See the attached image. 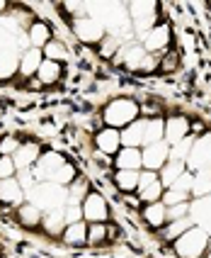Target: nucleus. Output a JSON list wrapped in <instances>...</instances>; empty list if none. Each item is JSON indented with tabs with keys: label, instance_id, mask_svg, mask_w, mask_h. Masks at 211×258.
Returning <instances> with one entry per match:
<instances>
[{
	"label": "nucleus",
	"instance_id": "f257e3e1",
	"mask_svg": "<svg viewBox=\"0 0 211 258\" xmlns=\"http://www.w3.org/2000/svg\"><path fill=\"white\" fill-rule=\"evenodd\" d=\"M141 117V105L134 98H114L102 107V122L104 127L122 129L129 127L131 122H136Z\"/></svg>",
	"mask_w": 211,
	"mask_h": 258
},
{
	"label": "nucleus",
	"instance_id": "f03ea898",
	"mask_svg": "<svg viewBox=\"0 0 211 258\" xmlns=\"http://www.w3.org/2000/svg\"><path fill=\"white\" fill-rule=\"evenodd\" d=\"M175 256L177 258H204L211 248V234L201 227H189L180 239L172 241Z\"/></svg>",
	"mask_w": 211,
	"mask_h": 258
},
{
	"label": "nucleus",
	"instance_id": "7ed1b4c3",
	"mask_svg": "<svg viewBox=\"0 0 211 258\" xmlns=\"http://www.w3.org/2000/svg\"><path fill=\"white\" fill-rule=\"evenodd\" d=\"M27 202L37 205L42 212L56 210V207H66L68 205V187H61L56 183H37L27 192Z\"/></svg>",
	"mask_w": 211,
	"mask_h": 258
},
{
	"label": "nucleus",
	"instance_id": "20e7f679",
	"mask_svg": "<svg viewBox=\"0 0 211 258\" xmlns=\"http://www.w3.org/2000/svg\"><path fill=\"white\" fill-rule=\"evenodd\" d=\"M80 207H83V219L87 224H107L110 217H112L110 202L99 190H90Z\"/></svg>",
	"mask_w": 211,
	"mask_h": 258
},
{
	"label": "nucleus",
	"instance_id": "39448f33",
	"mask_svg": "<svg viewBox=\"0 0 211 258\" xmlns=\"http://www.w3.org/2000/svg\"><path fill=\"white\" fill-rule=\"evenodd\" d=\"M187 171H211V132H204L201 137L194 139V146H192L189 158H187Z\"/></svg>",
	"mask_w": 211,
	"mask_h": 258
},
{
	"label": "nucleus",
	"instance_id": "423d86ee",
	"mask_svg": "<svg viewBox=\"0 0 211 258\" xmlns=\"http://www.w3.org/2000/svg\"><path fill=\"white\" fill-rule=\"evenodd\" d=\"M170 42H172V27H170L168 22H158L148 34L141 37V46H143L148 54H155V56L165 54L170 49Z\"/></svg>",
	"mask_w": 211,
	"mask_h": 258
},
{
	"label": "nucleus",
	"instance_id": "0eeeda50",
	"mask_svg": "<svg viewBox=\"0 0 211 258\" xmlns=\"http://www.w3.org/2000/svg\"><path fill=\"white\" fill-rule=\"evenodd\" d=\"M73 34H75L83 44H99L102 39H104L107 29L102 27V22H97L95 17L83 15V17L73 20Z\"/></svg>",
	"mask_w": 211,
	"mask_h": 258
},
{
	"label": "nucleus",
	"instance_id": "6e6552de",
	"mask_svg": "<svg viewBox=\"0 0 211 258\" xmlns=\"http://www.w3.org/2000/svg\"><path fill=\"white\" fill-rule=\"evenodd\" d=\"M170 161V146L165 142H158V144H148L141 149V171H151L158 173L165 163Z\"/></svg>",
	"mask_w": 211,
	"mask_h": 258
},
{
	"label": "nucleus",
	"instance_id": "1a4fd4ad",
	"mask_svg": "<svg viewBox=\"0 0 211 258\" xmlns=\"http://www.w3.org/2000/svg\"><path fill=\"white\" fill-rule=\"evenodd\" d=\"M63 163H66V156H61L56 151H46V154H42L39 161L32 166V175H34L37 183H51L54 173H56Z\"/></svg>",
	"mask_w": 211,
	"mask_h": 258
},
{
	"label": "nucleus",
	"instance_id": "9d476101",
	"mask_svg": "<svg viewBox=\"0 0 211 258\" xmlns=\"http://www.w3.org/2000/svg\"><path fill=\"white\" fill-rule=\"evenodd\" d=\"M146 54H148V51L141 46V42H129V44H122V49L117 51V56H114L112 61L119 63V66H124L127 71L139 73V66Z\"/></svg>",
	"mask_w": 211,
	"mask_h": 258
},
{
	"label": "nucleus",
	"instance_id": "9b49d317",
	"mask_svg": "<svg viewBox=\"0 0 211 258\" xmlns=\"http://www.w3.org/2000/svg\"><path fill=\"white\" fill-rule=\"evenodd\" d=\"M92 144H95V151H99V154H104V156H117V151L122 149V134H119V129L102 127L95 132Z\"/></svg>",
	"mask_w": 211,
	"mask_h": 258
},
{
	"label": "nucleus",
	"instance_id": "f8f14e48",
	"mask_svg": "<svg viewBox=\"0 0 211 258\" xmlns=\"http://www.w3.org/2000/svg\"><path fill=\"white\" fill-rule=\"evenodd\" d=\"M189 124H192V119L184 115L165 117V144L172 146V144L187 139V137H189Z\"/></svg>",
	"mask_w": 211,
	"mask_h": 258
},
{
	"label": "nucleus",
	"instance_id": "ddd939ff",
	"mask_svg": "<svg viewBox=\"0 0 211 258\" xmlns=\"http://www.w3.org/2000/svg\"><path fill=\"white\" fill-rule=\"evenodd\" d=\"M39 156H42V146L37 142H22L20 144V149L15 151L13 156V163L17 171H27V168H32L37 161H39Z\"/></svg>",
	"mask_w": 211,
	"mask_h": 258
},
{
	"label": "nucleus",
	"instance_id": "4468645a",
	"mask_svg": "<svg viewBox=\"0 0 211 258\" xmlns=\"http://www.w3.org/2000/svg\"><path fill=\"white\" fill-rule=\"evenodd\" d=\"M141 219L155 231H163V227L168 224V207L163 202H151L141 207Z\"/></svg>",
	"mask_w": 211,
	"mask_h": 258
},
{
	"label": "nucleus",
	"instance_id": "2eb2a0df",
	"mask_svg": "<svg viewBox=\"0 0 211 258\" xmlns=\"http://www.w3.org/2000/svg\"><path fill=\"white\" fill-rule=\"evenodd\" d=\"M0 202L10 205V207H20L22 202H27V195H25V190H22L17 178L0 180Z\"/></svg>",
	"mask_w": 211,
	"mask_h": 258
},
{
	"label": "nucleus",
	"instance_id": "dca6fc26",
	"mask_svg": "<svg viewBox=\"0 0 211 258\" xmlns=\"http://www.w3.org/2000/svg\"><path fill=\"white\" fill-rule=\"evenodd\" d=\"M27 39H29V46L44 49L46 44L54 39V29H51V25L46 20H34L27 27Z\"/></svg>",
	"mask_w": 211,
	"mask_h": 258
},
{
	"label": "nucleus",
	"instance_id": "f3484780",
	"mask_svg": "<svg viewBox=\"0 0 211 258\" xmlns=\"http://www.w3.org/2000/svg\"><path fill=\"white\" fill-rule=\"evenodd\" d=\"M114 171H141V149H127L122 146L117 151V156L112 158Z\"/></svg>",
	"mask_w": 211,
	"mask_h": 258
},
{
	"label": "nucleus",
	"instance_id": "a211bd4d",
	"mask_svg": "<svg viewBox=\"0 0 211 258\" xmlns=\"http://www.w3.org/2000/svg\"><path fill=\"white\" fill-rule=\"evenodd\" d=\"M42 61H44L42 49L29 46L27 51L20 54V69H17V73H20L22 78H34L37 71H39V66H42Z\"/></svg>",
	"mask_w": 211,
	"mask_h": 258
},
{
	"label": "nucleus",
	"instance_id": "6ab92c4d",
	"mask_svg": "<svg viewBox=\"0 0 211 258\" xmlns=\"http://www.w3.org/2000/svg\"><path fill=\"white\" fill-rule=\"evenodd\" d=\"M42 229L46 231L49 236L61 239V234H63V229H66V207H56V210L44 212Z\"/></svg>",
	"mask_w": 211,
	"mask_h": 258
},
{
	"label": "nucleus",
	"instance_id": "aec40b11",
	"mask_svg": "<svg viewBox=\"0 0 211 258\" xmlns=\"http://www.w3.org/2000/svg\"><path fill=\"white\" fill-rule=\"evenodd\" d=\"M122 146L127 149H143V134H146V117H139L136 122H131L122 132Z\"/></svg>",
	"mask_w": 211,
	"mask_h": 258
},
{
	"label": "nucleus",
	"instance_id": "412c9836",
	"mask_svg": "<svg viewBox=\"0 0 211 258\" xmlns=\"http://www.w3.org/2000/svg\"><path fill=\"white\" fill-rule=\"evenodd\" d=\"M61 241L70 248H83L87 246V222H75V224H66V229L61 234Z\"/></svg>",
	"mask_w": 211,
	"mask_h": 258
},
{
	"label": "nucleus",
	"instance_id": "4be33fe9",
	"mask_svg": "<svg viewBox=\"0 0 211 258\" xmlns=\"http://www.w3.org/2000/svg\"><path fill=\"white\" fill-rule=\"evenodd\" d=\"M15 215H17V222H20L25 229H39V227H42L44 212L37 205H32V202H22Z\"/></svg>",
	"mask_w": 211,
	"mask_h": 258
},
{
	"label": "nucleus",
	"instance_id": "5701e85b",
	"mask_svg": "<svg viewBox=\"0 0 211 258\" xmlns=\"http://www.w3.org/2000/svg\"><path fill=\"white\" fill-rule=\"evenodd\" d=\"M17 69H20V51L15 46H3L0 49V81L17 76Z\"/></svg>",
	"mask_w": 211,
	"mask_h": 258
},
{
	"label": "nucleus",
	"instance_id": "b1692460",
	"mask_svg": "<svg viewBox=\"0 0 211 258\" xmlns=\"http://www.w3.org/2000/svg\"><path fill=\"white\" fill-rule=\"evenodd\" d=\"M184 171H187V163H184V161H168V163L158 171V180H160V185L165 187V190H170Z\"/></svg>",
	"mask_w": 211,
	"mask_h": 258
},
{
	"label": "nucleus",
	"instance_id": "393cba45",
	"mask_svg": "<svg viewBox=\"0 0 211 258\" xmlns=\"http://www.w3.org/2000/svg\"><path fill=\"white\" fill-rule=\"evenodd\" d=\"M42 86H54V83H58L61 78H63V63H56V61H46L44 58L42 66H39V71H37V76H34Z\"/></svg>",
	"mask_w": 211,
	"mask_h": 258
},
{
	"label": "nucleus",
	"instance_id": "a878e982",
	"mask_svg": "<svg viewBox=\"0 0 211 258\" xmlns=\"http://www.w3.org/2000/svg\"><path fill=\"white\" fill-rule=\"evenodd\" d=\"M42 54H44L46 61H56V63H66V61H70V49L63 39H51V42L42 49Z\"/></svg>",
	"mask_w": 211,
	"mask_h": 258
},
{
	"label": "nucleus",
	"instance_id": "bb28decb",
	"mask_svg": "<svg viewBox=\"0 0 211 258\" xmlns=\"http://www.w3.org/2000/svg\"><path fill=\"white\" fill-rule=\"evenodd\" d=\"M158 142H165V117H151V119H146L143 146L158 144Z\"/></svg>",
	"mask_w": 211,
	"mask_h": 258
},
{
	"label": "nucleus",
	"instance_id": "cd10ccee",
	"mask_svg": "<svg viewBox=\"0 0 211 258\" xmlns=\"http://www.w3.org/2000/svg\"><path fill=\"white\" fill-rule=\"evenodd\" d=\"M139 173L141 171H114L112 180L119 192H136L139 190Z\"/></svg>",
	"mask_w": 211,
	"mask_h": 258
},
{
	"label": "nucleus",
	"instance_id": "c85d7f7f",
	"mask_svg": "<svg viewBox=\"0 0 211 258\" xmlns=\"http://www.w3.org/2000/svg\"><path fill=\"white\" fill-rule=\"evenodd\" d=\"M127 13L131 17V22L134 20H143V17L158 15V3H153V0H134V3L127 5Z\"/></svg>",
	"mask_w": 211,
	"mask_h": 258
},
{
	"label": "nucleus",
	"instance_id": "c756f323",
	"mask_svg": "<svg viewBox=\"0 0 211 258\" xmlns=\"http://www.w3.org/2000/svg\"><path fill=\"white\" fill-rule=\"evenodd\" d=\"M90 190H92V187H90V180H87L85 175H78L68 185V205H83V200L87 198Z\"/></svg>",
	"mask_w": 211,
	"mask_h": 258
},
{
	"label": "nucleus",
	"instance_id": "7c9ffc66",
	"mask_svg": "<svg viewBox=\"0 0 211 258\" xmlns=\"http://www.w3.org/2000/svg\"><path fill=\"white\" fill-rule=\"evenodd\" d=\"M192 200H201L211 195V171H199L194 173V185H192Z\"/></svg>",
	"mask_w": 211,
	"mask_h": 258
},
{
	"label": "nucleus",
	"instance_id": "2f4dec72",
	"mask_svg": "<svg viewBox=\"0 0 211 258\" xmlns=\"http://www.w3.org/2000/svg\"><path fill=\"white\" fill-rule=\"evenodd\" d=\"M189 227H194L192 217H184V219H177V222H168V224L163 227V239L172 244V241H175V239H180Z\"/></svg>",
	"mask_w": 211,
	"mask_h": 258
},
{
	"label": "nucleus",
	"instance_id": "473e14b6",
	"mask_svg": "<svg viewBox=\"0 0 211 258\" xmlns=\"http://www.w3.org/2000/svg\"><path fill=\"white\" fill-rule=\"evenodd\" d=\"M110 244V227L107 224H87V246Z\"/></svg>",
	"mask_w": 211,
	"mask_h": 258
},
{
	"label": "nucleus",
	"instance_id": "72a5a7b5",
	"mask_svg": "<svg viewBox=\"0 0 211 258\" xmlns=\"http://www.w3.org/2000/svg\"><path fill=\"white\" fill-rule=\"evenodd\" d=\"M80 173H78V168L70 163V161H66L61 168H58L56 173H54V178H51V183H56V185H61V187H68L75 178H78Z\"/></svg>",
	"mask_w": 211,
	"mask_h": 258
},
{
	"label": "nucleus",
	"instance_id": "f704fd0d",
	"mask_svg": "<svg viewBox=\"0 0 211 258\" xmlns=\"http://www.w3.org/2000/svg\"><path fill=\"white\" fill-rule=\"evenodd\" d=\"M119 49H122V39L114 34H104V39L97 44V54L102 58H114Z\"/></svg>",
	"mask_w": 211,
	"mask_h": 258
},
{
	"label": "nucleus",
	"instance_id": "c9c22d12",
	"mask_svg": "<svg viewBox=\"0 0 211 258\" xmlns=\"http://www.w3.org/2000/svg\"><path fill=\"white\" fill-rule=\"evenodd\" d=\"M192 146H194V137H192V134H189L187 139H182V142L172 144V146H170V161H184V163H187Z\"/></svg>",
	"mask_w": 211,
	"mask_h": 258
},
{
	"label": "nucleus",
	"instance_id": "e433bc0d",
	"mask_svg": "<svg viewBox=\"0 0 211 258\" xmlns=\"http://www.w3.org/2000/svg\"><path fill=\"white\" fill-rule=\"evenodd\" d=\"M180 69V54L175 51V49H168L163 56H160V61H158V71L160 73H172Z\"/></svg>",
	"mask_w": 211,
	"mask_h": 258
},
{
	"label": "nucleus",
	"instance_id": "4c0bfd02",
	"mask_svg": "<svg viewBox=\"0 0 211 258\" xmlns=\"http://www.w3.org/2000/svg\"><path fill=\"white\" fill-rule=\"evenodd\" d=\"M163 192H165V187L160 185V180H155L153 185H148V187H143V190H141L139 198L146 202V205H151V202H160Z\"/></svg>",
	"mask_w": 211,
	"mask_h": 258
},
{
	"label": "nucleus",
	"instance_id": "58836bf2",
	"mask_svg": "<svg viewBox=\"0 0 211 258\" xmlns=\"http://www.w3.org/2000/svg\"><path fill=\"white\" fill-rule=\"evenodd\" d=\"M192 200V195H187V192H180V190H165L163 192V198H160V202L165 205V207H172V205H182V202H189Z\"/></svg>",
	"mask_w": 211,
	"mask_h": 258
},
{
	"label": "nucleus",
	"instance_id": "ea45409f",
	"mask_svg": "<svg viewBox=\"0 0 211 258\" xmlns=\"http://www.w3.org/2000/svg\"><path fill=\"white\" fill-rule=\"evenodd\" d=\"M189 202H182V205H172V207H168V222H177V219L189 217Z\"/></svg>",
	"mask_w": 211,
	"mask_h": 258
},
{
	"label": "nucleus",
	"instance_id": "a19ab883",
	"mask_svg": "<svg viewBox=\"0 0 211 258\" xmlns=\"http://www.w3.org/2000/svg\"><path fill=\"white\" fill-rule=\"evenodd\" d=\"M192 185H194V173H189V171H184L180 178H177V183L172 185V190H180V192H192Z\"/></svg>",
	"mask_w": 211,
	"mask_h": 258
},
{
	"label": "nucleus",
	"instance_id": "79ce46f5",
	"mask_svg": "<svg viewBox=\"0 0 211 258\" xmlns=\"http://www.w3.org/2000/svg\"><path fill=\"white\" fill-rule=\"evenodd\" d=\"M15 175H17V168L13 163V156H0V180H8Z\"/></svg>",
	"mask_w": 211,
	"mask_h": 258
},
{
	"label": "nucleus",
	"instance_id": "37998d69",
	"mask_svg": "<svg viewBox=\"0 0 211 258\" xmlns=\"http://www.w3.org/2000/svg\"><path fill=\"white\" fill-rule=\"evenodd\" d=\"M20 139L17 137H5L3 142H0V156H15V151L20 149Z\"/></svg>",
	"mask_w": 211,
	"mask_h": 258
},
{
	"label": "nucleus",
	"instance_id": "c03bdc74",
	"mask_svg": "<svg viewBox=\"0 0 211 258\" xmlns=\"http://www.w3.org/2000/svg\"><path fill=\"white\" fill-rule=\"evenodd\" d=\"M158 61H160V56H155V54H146L143 61H141V66H139V73H155L158 71Z\"/></svg>",
	"mask_w": 211,
	"mask_h": 258
},
{
	"label": "nucleus",
	"instance_id": "a18cd8bd",
	"mask_svg": "<svg viewBox=\"0 0 211 258\" xmlns=\"http://www.w3.org/2000/svg\"><path fill=\"white\" fill-rule=\"evenodd\" d=\"M75 222H85L83 207L80 205H66V224H75Z\"/></svg>",
	"mask_w": 211,
	"mask_h": 258
},
{
	"label": "nucleus",
	"instance_id": "49530a36",
	"mask_svg": "<svg viewBox=\"0 0 211 258\" xmlns=\"http://www.w3.org/2000/svg\"><path fill=\"white\" fill-rule=\"evenodd\" d=\"M155 180H158V173H151V171H141V173H139V190H136V192H141L143 187L153 185Z\"/></svg>",
	"mask_w": 211,
	"mask_h": 258
},
{
	"label": "nucleus",
	"instance_id": "de8ad7c7",
	"mask_svg": "<svg viewBox=\"0 0 211 258\" xmlns=\"http://www.w3.org/2000/svg\"><path fill=\"white\" fill-rule=\"evenodd\" d=\"M8 8H10V5H8V3H5V0H0V13H5V10H8Z\"/></svg>",
	"mask_w": 211,
	"mask_h": 258
}]
</instances>
